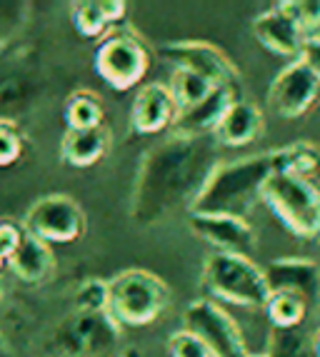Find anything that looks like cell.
<instances>
[{"label": "cell", "instance_id": "cell-1", "mask_svg": "<svg viewBox=\"0 0 320 357\" xmlns=\"http://www.w3.org/2000/svg\"><path fill=\"white\" fill-rule=\"evenodd\" d=\"M198 145H201V137L175 135L166 145L155 148V153L148 155L140 170L138 200L160 213L170 208L175 200H180V195L185 192L193 203L196 192L208 178V173L201 170Z\"/></svg>", "mask_w": 320, "mask_h": 357}, {"label": "cell", "instance_id": "cell-2", "mask_svg": "<svg viewBox=\"0 0 320 357\" xmlns=\"http://www.w3.org/2000/svg\"><path fill=\"white\" fill-rule=\"evenodd\" d=\"M273 175L270 153L250 155L240 160L218 162L190 203V215H235L245 218L261 203L266 180Z\"/></svg>", "mask_w": 320, "mask_h": 357}, {"label": "cell", "instance_id": "cell-3", "mask_svg": "<svg viewBox=\"0 0 320 357\" xmlns=\"http://www.w3.org/2000/svg\"><path fill=\"white\" fill-rule=\"evenodd\" d=\"M201 280L203 287L210 292V300H220L243 310H263L270 298L266 270L258 268L253 257L208 252Z\"/></svg>", "mask_w": 320, "mask_h": 357}, {"label": "cell", "instance_id": "cell-4", "mask_svg": "<svg viewBox=\"0 0 320 357\" xmlns=\"http://www.w3.org/2000/svg\"><path fill=\"white\" fill-rule=\"evenodd\" d=\"M170 305V287L148 270H125L108 282V315L123 328H143Z\"/></svg>", "mask_w": 320, "mask_h": 357}, {"label": "cell", "instance_id": "cell-5", "mask_svg": "<svg viewBox=\"0 0 320 357\" xmlns=\"http://www.w3.org/2000/svg\"><path fill=\"white\" fill-rule=\"evenodd\" d=\"M261 203L273 210L296 238L313 240L320 235V185L313 180L273 173L263 185Z\"/></svg>", "mask_w": 320, "mask_h": 357}, {"label": "cell", "instance_id": "cell-6", "mask_svg": "<svg viewBox=\"0 0 320 357\" xmlns=\"http://www.w3.org/2000/svg\"><path fill=\"white\" fill-rule=\"evenodd\" d=\"M183 330L203 340L213 357H248L243 330L228 315L223 305L210 298L193 300L183 312Z\"/></svg>", "mask_w": 320, "mask_h": 357}, {"label": "cell", "instance_id": "cell-7", "mask_svg": "<svg viewBox=\"0 0 320 357\" xmlns=\"http://www.w3.org/2000/svg\"><path fill=\"white\" fill-rule=\"evenodd\" d=\"M150 68V55L136 36L118 33L101 43L95 53V70L115 90H131Z\"/></svg>", "mask_w": 320, "mask_h": 357}, {"label": "cell", "instance_id": "cell-8", "mask_svg": "<svg viewBox=\"0 0 320 357\" xmlns=\"http://www.w3.org/2000/svg\"><path fill=\"white\" fill-rule=\"evenodd\" d=\"M23 230L41 238L43 243H73L83 235L85 215L80 205L68 195L41 197L28 210L23 220Z\"/></svg>", "mask_w": 320, "mask_h": 357}, {"label": "cell", "instance_id": "cell-9", "mask_svg": "<svg viewBox=\"0 0 320 357\" xmlns=\"http://www.w3.org/2000/svg\"><path fill=\"white\" fill-rule=\"evenodd\" d=\"M160 55L170 60L175 68L198 73L213 88H238V70L226 53L215 48L213 43L203 40H180L163 45Z\"/></svg>", "mask_w": 320, "mask_h": 357}, {"label": "cell", "instance_id": "cell-10", "mask_svg": "<svg viewBox=\"0 0 320 357\" xmlns=\"http://www.w3.org/2000/svg\"><path fill=\"white\" fill-rule=\"evenodd\" d=\"M320 98L318 77L303 66L300 60H293L278 75L273 77L270 90H268V105L278 118L296 120L303 118L315 100Z\"/></svg>", "mask_w": 320, "mask_h": 357}, {"label": "cell", "instance_id": "cell-11", "mask_svg": "<svg viewBox=\"0 0 320 357\" xmlns=\"http://www.w3.org/2000/svg\"><path fill=\"white\" fill-rule=\"evenodd\" d=\"M188 225L196 238L208 243L213 252L250 257L258 248V235L245 218L235 215H190Z\"/></svg>", "mask_w": 320, "mask_h": 357}, {"label": "cell", "instance_id": "cell-12", "mask_svg": "<svg viewBox=\"0 0 320 357\" xmlns=\"http://www.w3.org/2000/svg\"><path fill=\"white\" fill-rule=\"evenodd\" d=\"M178 105L163 83H148L138 90L131 107V126L138 135H155L175 126Z\"/></svg>", "mask_w": 320, "mask_h": 357}, {"label": "cell", "instance_id": "cell-13", "mask_svg": "<svg viewBox=\"0 0 320 357\" xmlns=\"http://www.w3.org/2000/svg\"><path fill=\"white\" fill-rule=\"evenodd\" d=\"M266 280L270 292H293L300 295L305 303L320 298V268L315 262L303 257H283L266 265Z\"/></svg>", "mask_w": 320, "mask_h": 357}, {"label": "cell", "instance_id": "cell-14", "mask_svg": "<svg viewBox=\"0 0 320 357\" xmlns=\"http://www.w3.org/2000/svg\"><path fill=\"white\" fill-rule=\"evenodd\" d=\"M253 36L266 50H270L273 55H280V58H291V63L298 60L303 40H305V36L298 30V25L278 6L261 13L253 20Z\"/></svg>", "mask_w": 320, "mask_h": 357}, {"label": "cell", "instance_id": "cell-15", "mask_svg": "<svg viewBox=\"0 0 320 357\" xmlns=\"http://www.w3.org/2000/svg\"><path fill=\"white\" fill-rule=\"evenodd\" d=\"M263 128H266V118H263L261 107L250 100L238 98L231 105V110L223 115L213 137L215 143L223 145V148H245L263 135Z\"/></svg>", "mask_w": 320, "mask_h": 357}, {"label": "cell", "instance_id": "cell-16", "mask_svg": "<svg viewBox=\"0 0 320 357\" xmlns=\"http://www.w3.org/2000/svg\"><path fill=\"white\" fill-rule=\"evenodd\" d=\"M238 100L235 88H215L201 105H196L188 113H180L175 120V135L180 137H205L213 135L215 128L220 126L223 115L231 110V105Z\"/></svg>", "mask_w": 320, "mask_h": 357}, {"label": "cell", "instance_id": "cell-17", "mask_svg": "<svg viewBox=\"0 0 320 357\" xmlns=\"http://www.w3.org/2000/svg\"><path fill=\"white\" fill-rule=\"evenodd\" d=\"M53 250H50V245L43 243L41 238L36 235H30V232L23 230L20 235V243L15 248L10 257V270L15 278L25 282H41L43 278H48V273L53 270Z\"/></svg>", "mask_w": 320, "mask_h": 357}, {"label": "cell", "instance_id": "cell-18", "mask_svg": "<svg viewBox=\"0 0 320 357\" xmlns=\"http://www.w3.org/2000/svg\"><path fill=\"white\" fill-rule=\"evenodd\" d=\"M110 135L106 128H90V130H68L60 143L63 160L73 167H90L108 153Z\"/></svg>", "mask_w": 320, "mask_h": 357}, {"label": "cell", "instance_id": "cell-19", "mask_svg": "<svg viewBox=\"0 0 320 357\" xmlns=\"http://www.w3.org/2000/svg\"><path fill=\"white\" fill-rule=\"evenodd\" d=\"M270 165H273V173L310 180L313 173L320 170V148L313 143H305V140L285 145V148H275L270 150Z\"/></svg>", "mask_w": 320, "mask_h": 357}, {"label": "cell", "instance_id": "cell-20", "mask_svg": "<svg viewBox=\"0 0 320 357\" xmlns=\"http://www.w3.org/2000/svg\"><path fill=\"white\" fill-rule=\"evenodd\" d=\"M310 305L293 292H270L266 303V315L273 330H298L308 317Z\"/></svg>", "mask_w": 320, "mask_h": 357}, {"label": "cell", "instance_id": "cell-21", "mask_svg": "<svg viewBox=\"0 0 320 357\" xmlns=\"http://www.w3.org/2000/svg\"><path fill=\"white\" fill-rule=\"evenodd\" d=\"M173 100L178 105V115L188 113L196 105H201L210 93H213V85L208 83L205 77H201L198 73L185 70V68H175L170 75V83H168Z\"/></svg>", "mask_w": 320, "mask_h": 357}, {"label": "cell", "instance_id": "cell-22", "mask_svg": "<svg viewBox=\"0 0 320 357\" xmlns=\"http://www.w3.org/2000/svg\"><path fill=\"white\" fill-rule=\"evenodd\" d=\"M68 130H90L103 126V102L93 93H75L66 105Z\"/></svg>", "mask_w": 320, "mask_h": 357}, {"label": "cell", "instance_id": "cell-23", "mask_svg": "<svg viewBox=\"0 0 320 357\" xmlns=\"http://www.w3.org/2000/svg\"><path fill=\"white\" fill-rule=\"evenodd\" d=\"M73 23H75L78 33L85 38H98L106 33V28L110 25L103 0H83L73 6Z\"/></svg>", "mask_w": 320, "mask_h": 357}, {"label": "cell", "instance_id": "cell-24", "mask_svg": "<svg viewBox=\"0 0 320 357\" xmlns=\"http://www.w3.org/2000/svg\"><path fill=\"white\" fill-rule=\"evenodd\" d=\"M278 8L298 25L305 38L320 36V0H283Z\"/></svg>", "mask_w": 320, "mask_h": 357}, {"label": "cell", "instance_id": "cell-25", "mask_svg": "<svg viewBox=\"0 0 320 357\" xmlns=\"http://www.w3.org/2000/svg\"><path fill=\"white\" fill-rule=\"evenodd\" d=\"M168 355L170 357H213L203 345V340L190 330H178L168 337Z\"/></svg>", "mask_w": 320, "mask_h": 357}, {"label": "cell", "instance_id": "cell-26", "mask_svg": "<svg viewBox=\"0 0 320 357\" xmlns=\"http://www.w3.org/2000/svg\"><path fill=\"white\" fill-rule=\"evenodd\" d=\"M75 305L83 312H108V282L88 280L78 290Z\"/></svg>", "mask_w": 320, "mask_h": 357}, {"label": "cell", "instance_id": "cell-27", "mask_svg": "<svg viewBox=\"0 0 320 357\" xmlns=\"http://www.w3.org/2000/svg\"><path fill=\"white\" fill-rule=\"evenodd\" d=\"M20 150H23V143H20V135L15 132V128L0 123V167L18 160Z\"/></svg>", "mask_w": 320, "mask_h": 357}, {"label": "cell", "instance_id": "cell-28", "mask_svg": "<svg viewBox=\"0 0 320 357\" xmlns=\"http://www.w3.org/2000/svg\"><path fill=\"white\" fill-rule=\"evenodd\" d=\"M20 235H23L20 227L10 225V222H0V270H3V265L10 262L13 252L20 243Z\"/></svg>", "mask_w": 320, "mask_h": 357}, {"label": "cell", "instance_id": "cell-29", "mask_svg": "<svg viewBox=\"0 0 320 357\" xmlns=\"http://www.w3.org/2000/svg\"><path fill=\"white\" fill-rule=\"evenodd\" d=\"M298 60L318 77V83H320V36L305 38V40H303V48H300Z\"/></svg>", "mask_w": 320, "mask_h": 357}, {"label": "cell", "instance_id": "cell-30", "mask_svg": "<svg viewBox=\"0 0 320 357\" xmlns=\"http://www.w3.org/2000/svg\"><path fill=\"white\" fill-rule=\"evenodd\" d=\"M0 357H10V347H8V342L3 340V335H0Z\"/></svg>", "mask_w": 320, "mask_h": 357}, {"label": "cell", "instance_id": "cell-31", "mask_svg": "<svg viewBox=\"0 0 320 357\" xmlns=\"http://www.w3.org/2000/svg\"><path fill=\"white\" fill-rule=\"evenodd\" d=\"M313 352H315V357H320V330H318V335H315V340H313Z\"/></svg>", "mask_w": 320, "mask_h": 357}, {"label": "cell", "instance_id": "cell-32", "mask_svg": "<svg viewBox=\"0 0 320 357\" xmlns=\"http://www.w3.org/2000/svg\"><path fill=\"white\" fill-rule=\"evenodd\" d=\"M248 357H268V352H255V355H248Z\"/></svg>", "mask_w": 320, "mask_h": 357}]
</instances>
